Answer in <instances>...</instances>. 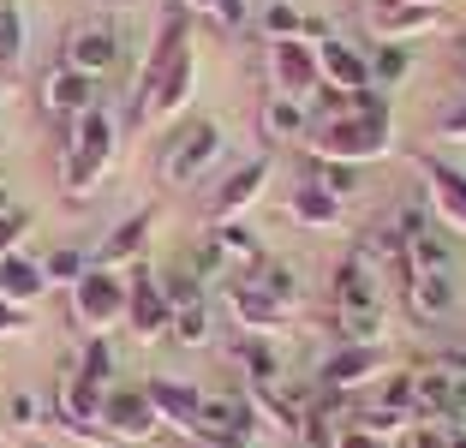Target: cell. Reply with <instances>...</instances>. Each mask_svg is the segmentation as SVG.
I'll return each instance as SVG.
<instances>
[{
    "instance_id": "obj_1",
    "label": "cell",
    "mask_w": 466,
    "mask_h": 448,
    "mask_svg": "<svg viewBox=\"0 0 466 448\" xmlns=\"http://www.w3.org/2000/svg\"><path fill=\"white\" fill-rule=\"evenodd\" d=\"M192 90H198V55H192V18L186 13H167L162 30H156V48L137 72V90H132V126H162L174 114L192 108Z\"/></svg>"
},
{
    "instance_id": "obj_2",
    "label": "cell",
    "mask_w": 466,
    "mask_h": 448,
    "mask_svg": "<svg viewBox=\"0 0 466 448\" xmlns=\"http://www.w3.org/2000/svg\"><path fill=\"white\" fill-rule=\"evenodd\" d=\"M329 287H335V329H341V341H353V347H383L389 311H383V293H377V263L353 245V251L335 263Z\"/></svg>"
},
{
    "instance_id": "obj_3",
    "label": "cell",
    "mask_w": 466,
    "mask_h": 448,
    "mask_svg": "<svg viewBox=\"0 0 466 448\" xmlns=\"http://www.w3.org/2000/svg\"><path fill=\"white\" fill-rule=\"evenodd\" d=\"M311 156L317 162H347V168H365V162H383L395 149V114L370 108V114H341V120H311Z\"/></svg>"
},
{
    "instance_id": "obj_4",
    "label": "cell",
    "mask_w": 466,
    "mask_h": 448,
    "mask_svg": "<svg viewBox=\"0 0 466 448\" xmlns=\"http://www.w3.org/2000/svg\"><path fill=\"white\" fill-rule=\"evenodd\" d=\"M114 149H120V126H114V114L102 108V102L90 114H78V120H72V144H66V162H60L66 204H84V198L108 179Z\"/></svg>"
},
{
    "instance_id": "obj_5",
    "label": "cell",
    "mask_w": 466,
    "mask_h": 448,
    "mask_svg": "<svg viewBox=\"0 0 466 448\" xmlns=\"http://www.w3.org/2000/svg\"><path fill=\"white\" fill-rule=\"evenodd\" d=\"M221 149H228L221 126H216V120H192L186 132L174 137V144L162 149V186H167V191H186V186H198V179H204L209 168L221 162Z\"/></svg>"
},
{
    "instance_id": "obj_6",
    "label": "cell",
    "mask_w": 466,
    "mask_h": 448,
    "mask_svg": "<svg viewBox=\"0 0 466 448\" xmlns=\"http://www.w3.org/2000/svg\"><path fill=\"white\" fill-rule=\"evenodd\" d=\"M72 323H78L84 335H114V329H126V275L90 263V275L72 287Z\"/></svg>"
},
{
    "instance_id": "obj_7",
    "label": "cell",
    "mask_w": 466,
    "mask_h": 448,
    "mask_svg": "<svg viewBox=\"0 0 466 448\" xmlns=\"http://www.w3.org/2000/svg\"><path fill=\"white\" fill-rule=\"evenodd\" d=\"M60 66L84 72V78H102V72L120 66V30L108 18H84L60 36Z\"/></svg>"
},
{
    "instance_id": "obj_8",
    "label": "cell",
    "mask_w": 466,
    "mask_h": 448,
    "mask_svg": "<svg viewBox=\"0 0 466 448\" xmlns=\"http://www.w3.org/2000/svg\"><path fill=\"white\" fill-rule=\"evenodd\" d=\"M412 168H419V179H425L431 216H437L442 228L466 233V174L454 162H442V156H431V149H412Z\"/></svg>"
},
{
    "instance_id": "obj_9",
    "label": "cell",
    "mask_w": 466,
    "mask_h": 448,
    "mask_svg": "<svg viewBox=\"0 0 466 448\" xmlns=\"http://www.w3.org/2000/svg\"><path fill=\"white\" fill-rule=\"evenodd\" d=\"M102 436L108 443H156L162 419H156L150 394L144 389H108L102 394Z\"/></svg>"
},
{
    "instance_id": "obj_10",
    "label": "cell",
    "mask_w": 466,
    "mask_h": 448,
    "mask_svg": "<svg viewBox=\"0 0 466 448\" xmlns=\"http://www.w3.org/2000/svg\"><path fill=\"white\" fill-rule=\"evenodd\" d=\"M389 377V353L383 347H353L341 341L323 365H317V389H335V394H353V389H370V382Z\"/></svg>"
},
{
    "instance_id": "obj_11",
    "label": "cell",
    "mask_w": 466,
    "mask_h": 448,
    "mask_svg": "<svg viewBox=\"0 0 466 448\" xmlns=\"http://www.w3.org/2000/svg\"><path fill=\"white\" fill-rule=\"evenodd\" d=\"M167 323H174V305H167L162 281L137 263V270L126 275V329H132V341H162Z\"/></svg>"
},
{
    "instance_id": "obj_12",
    "label": "cell",
    "mask_w": 466,
    "mask_h": 448,
    "mask_svg": "<svg viewBox=\"0 0 466 448\" xmlns=\"http://www.w3.org/2000/svg\"><path fill=\"white\" fill-rule=\"evenodd\" d=\"M269 84L275 96H293V102H311L323 72H317V42H269Z\"/></svg>"
},
{
    "instance_id": "obj_13",
    "label": "cell",
    "mask_w": 466,
    "mask_h": 448,
    "mask_svg": "<svg viewBox=\"0 0 466 448\" xmlns=\"http://www.w3.org/2000/svg\"><path fill=\"white\" fill-rule=\"evenodd\" d=\"M269 174H275V162H269V156H258V162H246V168H233V174H228V179L216 186V198L204 204L209 228H216V221H239V216H246V209H251V204L263 198V186H269Z\"/></svg>"
},
{
    "instance_id": "obj_14",
    "label": "cell",
    "mask_w": 466,
    "mask_h": 448,
    "mask_svg": "<svg viewBox=\"0 0 466 448\" xmlns=\"http://www.w3.org/2000/svg\"><path fill=\"white\" fill-rule=\"evenodd\" d=\"M228 311H233V323L246 329V335H263V341H275V335H288V329H293V311H288V305H275L258 281H233L228 287Z\"/></svg>"
},
{
    "instance_id": "obj_15",
    "label": "cell",
    "mask_w": 466,
    "mask_h": 448,
    "mask_svg": "<svg viewBox=\"0 0 466 448\" xmlns=\"http://www.w3.org/2000/svg\"><path fill=\"white\" fill-rule=\"evenodd\" d=\"M317 72H323V90H341V96L377 90V84H370V55L353 48V42H341V36L317 42Z\"/></svg>"
},
{
    "instance_id": "obj_16",
    "label": "cell",
    "mask_w": 466,
    "mask_h": 448,
    "mask_svg": "<svg viewBox=\"0 0 466 448\" xmlns=\"http://www.w3.org/2000/svg\"><path fill=\"white\" fill-rule=\"evenodd\" d=\"M144 394H150V407H156V419H162V431L198 436L204 389H192V382H174V377H150V382H144Z\"/></svg>"
},
{
    "instance_id": "obj_17",
    "label": "cell",
    "mask_w": 466,
    "mask_h": 448,
    "mask_svg": "<svg viewBox=\"0 0 466 448\" xmlns=\"http://www.w3.org/2000/svg\"><path fill=\"white\" fill-rule=\"evenodd\" d=\"M102 394L108 389H90V382H78L66 371V382L55 389V419L66 424L72 436H84V443H108V436H102Z\"/></svg>"
},
{
    "instance_id": "obj_18",
    "label": "cell",
    "mask_w": 466,
    "mask_h": 448,
    "mask_svg": "<svg viewBox=\"0 0 466 448\" xmlns=\"http://www.w3.org/2000/svg\"><path fill=\"white\" fill-rule=\"evenodd\" d=\"M156 221H162V209H137V216H126V221H114L108 228V239L96 245V270H120V263H137L144 258V245H150V233H156Z\"/></svg>"
},
{
    "instance_id": "obj_19",
    "label": "cell",
    "mask_w": 466,
    "mask_h": 448,
    "mask_svg": "<svg viewBox=\"0 0 466 448\" xmlns=\"http://www.w3.org/2000/svg\"><path fill=\"white\" fill-rule=\"evenodd\" d=\"M90 108H96V78H84V72H72V66H55L48 78H42V114H48V120L72 126Z\"/></svg>"
},
{
    "instance_id": "obj_20",
    "label": "cell",
    "mask_w": 466,
    "mask_h": 448,
    "mask_svg": "<svg viewBox=\"0 0 466 448\" xmlns=\"http://www.w3.org/2000/svg\"><path fill=\"white\" fill-rule=\"evenodd\" d=\"M48 293V275H42V258H30L25 245L0 258V299L18 305V311H36V299Z\"/></svg>"
},
{
    "instance_id": "obj_21",
    "label": "cell",
    "mask_w": 466,
    "mask_h": 448,
    "mask_svg": "<svg viewBox=\"0 0 466 448\" xmlns=\"http://www.w3.org/2000/svg\"><path fill=\"white\" fill-rule=\"evenodd\" d=\"M341 216H347V204H341V198H329V191L317 186V179L293 186V198H288V221H293V228L335 233V228H341Z\"/></svg>"
},
{
    "instance_id": "obj_22",
    "label": "cell",
    "mask_w": 466,
    "mask_h": 448,
    "mask_svg": "<svg viewBox=\"0 0 466 448\" xmlns=\"http://www.w3.org/2000/svg\"><path fill=\"white\" fill-rule=\"evenodd\" d=\"M407 287V311L419 323H442L454 311V275H400Z\"/></svg>"
},
{
    "instance_id": "obj_23",
    "label": "cell",
    "mask_w": 466,
    "mask_h": 448,
    "mask_svg": "<svg viewBox=\"0 0 466 448\" xmlns=\"http://www.w3.org/2000/svg\"><path fill=\"white\" fill-rule=\"evenodd\" d=\"M395 275H454V245L442 228H425L419 239H407V258Z\"/></svg>"
},
{
    "instance_id": "obj_24",
    "label": "cell",
    "mask_w": 466,
    "mask_h": 448,
    "mask_svg": "<svg viewBox=\"0 0 466 448\" xmlns=\"http://www.w3.org/2000/svg\"><path fill=\"white\" fill-rule=\"evenodd\" d=\"M370 25H377V36H383V42H412V36H425V30L442 25V6H419V0H407V6L370 13Z\"/></svg>"
},
{
    "instance_id": "obj_25",
    "label": "cell",
    "mask_w": 466,
    "mask_h": 448,
    "mask_svg": "<svg viewBox=\"0 0 466 448\" xmlns=\"http://www.w3.org/2000/svg\"><path fill=\"white\" fill-rule=\"evenodd\" d=\"M263 137H269V144H299V137H311V102L269 96V102H263Z\"/></svg>"
},
{
    "instance_id": "obj_26",
    "label": "cell",
    "mask_w": 466,
    "mask_h": 448,
    "mask_svg": "<svg viewBox=\"0 0 466 448\" xmlns=\"http://www.w3.org/2000/svg\"><path fill=\"white\" fill-rule=\"evenodd\" d=\"M209 239H216V251H221V263H228V270H258L263 263V239L251 228H239V221H216V228H209Z\"/></svg>"
},
{
    "instance_id": "obj_27",
    "label": "cell",
    "mask_w": 466,
    "mask_h": 448,
    "mask_svg": "<svg viewBox=\"0 0 466 448\" xmlns=\"http://www.w3.org/2000/svg\"><path fill=\"white\" fill-rule=\"evenodd\" d=\"M233 359H239V371H246V389H275V382H281V353H275V341L246 335L239 347H233Z\"/></svg>"
},
{
    "instance_id": "obj_28",
    "label": "cell",
    "mask_w": 466,
    "mask_h": 448,
    "mask_svg": "<svg viewBox=\"0 0 466 448\" xmlns=\"http://www.w3.org/2000/svg\"><path fill=\"white\" fill-rule=\"evenodd\" d=\"M347 424H359L365 436H377V443H389V436H407L412 424V412H400V407H377V401H353V419Z\"/></svg>"
},
{
    "instance_id": "obj_29",
    "label": "cell",
    "mask_w": 466,
    "mask_h": 448,
    "mask_svg": "<svg viewBox=\"0 0 466 448\" xmlns=\"http://www.w3.org/2000/svg\"><path fill=\"white\" fill-rule=\"evenodd\" d=\"M209 335H216V311H209V299L179 305L174 323H167V341H179V347H209Z\"/></svg>"
},
{
    "instance_id": "obj_30",
    "label": "cell",
    "mask_w": 466,
    "mask_h": 448,
    "mask_svg": "<svg viewBox=\"0 0 466 448\" xmlns=\"http://www.w3.org/2000/svg\"><path fill=\"white\" fill-rule=\"evenodd\" d=\"M25 42H30L25 6H18V0H0V66H6V72L25 66Z\"/></svg>"
},
{
    "instance_id": "obj_31",
    "label": "cell",
    "mask_w": 466,
    "mask_h": 448,
    "mask_svg": "<svg viewBox=\"0 0 466 448\" xmlns=\"http://www.w3.org/2000/svg\"><path fill=\"white\" fill-rule=\"evenodd\" d=\"M42 275H48V287L72 293V287L90 275V251H78V245H55V251L42 258Z\"/></svg>"
},
{
    "instance_id": "obj_32",
    "label": "cell",
    "mask_w": 466,
    "mask_h": 448,
    "mask_svg": "<svg viewBox=\"0 0 466 448\" xmlns=\"http://www.w3.org/2000/svg\"><path fill=\"white\" fill-rule=\"evenodd\" d=\"M239 281H258L263 293H269L275 305H288V311H293V299H299V270H293V263H275V258H263L258 270L239 275Z\"/></svg>"
},
{
    "instance_id": "obj_33",
    "label": "cell",
    "mask_w": 466,
    "mask_h": 448,
    "mask_svg": "<svg viewBox=\"0 0 466 448\" xmlns=\"http://www.w3.org/2000/svg\"><path fill=\"white\" fill-rule=\"evenodd\" d=\"M72 377L90 382V389H108V377H114V341L108 335H84V353H78V365H72Z\"/></svg>"
},
{
    "instance_id": "obj_34",
    "label": "cell",
    "mask_w": 466,
    "mask_h": 448,
    "mask_svg": "<svg viewBox=\"0 0 466 448\" xmlns=\"http://www.w3.org/2000/svg\"><path fill=\"white\" fill-rule=\"evenodd\" d=\"M407 72H412L407 42H377V48H370V84H377V90H395Z\"/></svg>"
},
{
    "instance_id": "obj_35",
    "label": "cell",
    "mask_w": 466,
    "mask_h": 448,
    "mask_svg": "<svg viewBox=\"0 0 466 448\" xmlns=\"http://www.w3.org/2000/svg\"><path fill=\"white\" fill-rule=\"evenodd\" d=\"M156 281H162V293H167V305H174V311H179V305H198V299H204V287H209L192 263H174V270L156 275Z\"/></svg>"
},
{
    "instance_id": "obj_36",
    "label": "cell",
    "mask_w": 466,
    "mask_h": 448,
    "mask_svg": "<svg viewBox=\"0 0 466 448\" xmlns=\"http://www.w3.org/2000/svg\"><path fill=\"white\" fill-rule=\"evenodd\" d=\"M311 179L329 191V198H341V204L359 191V168H347V162H317V156H311Z\"/></svg>"
},
{
    "instance_id": "obj_37",
    "label": "cell",
    "mask_w": 466,
    "mask_h": 448,
    "mask_svg": "<svg viewBox=\"0 0 466 448\" xmlns=\"http://www.w3.org/2000/svg\"><path fill=\"white\" fill-rule=\"evenodd\" d=\"M186 13H198V18H209V25H221V30H239L246 25V0H179Z\"/></svg>"
},
{
    "instance_id": "obj_38",
    "label": "cell",
    "mask_w": 466,
    "mask_h": 448,
    "mask_svg": "<svg viewBox=\"0 0 466 448\" xmlns=\"http://www.w3.org/2000/svg\"><path fill=\"white\" fill-rule=\"evenodd\" d=\"M407 448H454V424H442V419L412 424V431H407Z\"/></svg>"
},
{
    "instance_id": "obj_39",
    "label": "cell",
    "mask_w": 466,
    "mask_h": 448,
    "mask_svg": "<svg viewBox=\"0 0 466 448\" xmlns=\"http://www.w3.org/2000/svg\"><path fill=\"white\" fill-rule=\"evenodd\" d=\"M25 233H30V209L0 216V258H6V251H18V245H25Z\"/></svg>"
},
{
    "instance_id": "obj_40",
    "label": "cell",
    "mask_w": 466,
    "mask_h": 448,
    "mask_svg": "<svg viewBox=\"0 0 466 448\" xmlns=\"http://www.w3.org/2000/svg\"><path fill=\"white\" fill-rule=\"evenodd\" d=\"M6 419H13L18 431H30V424L42 419V401H36V394H25V389H18L13 401H6Z\"/></svg>"
},
{
    "instance_id": "obj_41",
    "label": "cell",
    "mask_w": 466,
    "mask_h": 448,
    "mask_svg": "<svg viewBox=\"0 0 466 448\" xmlns=\"http://www.w3.org/2000/svg\"><path fill=\"white\" fill-rule=\"evenodd\" d=\"M437 137L442 144H466V102H454L449 114H437Z\"/></svg>"
},
{
    "instance_id": "obj_42",
    "label": "cell",
    "mask_w": 466,
    "mask_h": 448,
    "mask_svg": "<svg viewBox=\"0 0 466 448\" xmlns=\"http://www.w3.org/2000/svg\"><path fill=\"white\" fill-rule=\"evenodd\" d=\"M30 329H36V317H30V311H18V305H6V299H0V335H30Z\"/></svg>"
},
{
    "instance_id": "obj_43",
    "label": "cell",
    "mask_w": 466,
    "mask_h": 448,
    "mask_svg": "<svg viewBox=\"0 0 466 448\" xmlns=\"http://www.w3.org/2000/svg\"><path fill=\"white\" fill-rule=\"evenodd\" d=\"M335 448H383L377 436H365L359 424H341V436H335Z\"/></svg>"
},
{
    "instance_id": "obj_44",
    "label": "cell",
    "mask_w": 466,
    "mask_h": 448,
    "mask_svg": "<svg viewBox=\"0 0 466 448\" xmlns=\"http://www.w3.org/2000/svg\"><path fill=\"white\" fill-rule=\"evenodd\" d=\"M0 216H13V191H6V179H0Z\"/></svg>"
},
{
    "instance_id": "obj_45",
    "label": "cell",
    "mask_w": 466,
    "mask_h": 448,
    "mask_svg": "<svg viewBox=\"0 0 466 448\" xmlns=\"http://www.w3.org/2000/svg\"><path fill=\"white\" fill-rule=\"evenodd\" d=\"M454 60H461V72H466V30L454 36Z\"/></svg>"
},
{
    "instance_id": "obj_46",
    "label": "cell",
    "mask_w": 466,
    "mask_h": 448,
    "mask_svg": "<svg viewBox=\"0 0 466 448\" xmlns=\"http://www.w3.org/2000/svg\"><path fill=\"white\" fill-rule=\"evenodd\" d=\"M370 6H377V13H389V6H407V0H370Z\"/></svg>"
},
{
    "instance_id": "obj_47",
    "label": "cell",
    "mask_w": 466,
    "mask_h": 448,
    "mask_svg": "<svg viewBox=\"0 0 466 448\" xmlns=\"http://www.w3.org/2000/svg\"><path fill=\"white\" fill-rule=\"evenodd\" d=\"M449 371H461V377H466V353H461V359H449Z\"/></svg>"
},
{
    "instance_id": "obj_48",
    "label": "cell",
    "mask_w": 466,
    "mask_h": 448,
    "mask_svg": "<svg viewBox=\"0 0 466 448\" xmlns=\"http://www.w3.org/2000/svg\"><path fill=\"white\" fill-rule=\"evenodd\" d=\"M419 6H442V0H419Z\"/></svg>"
}]
</instances>
